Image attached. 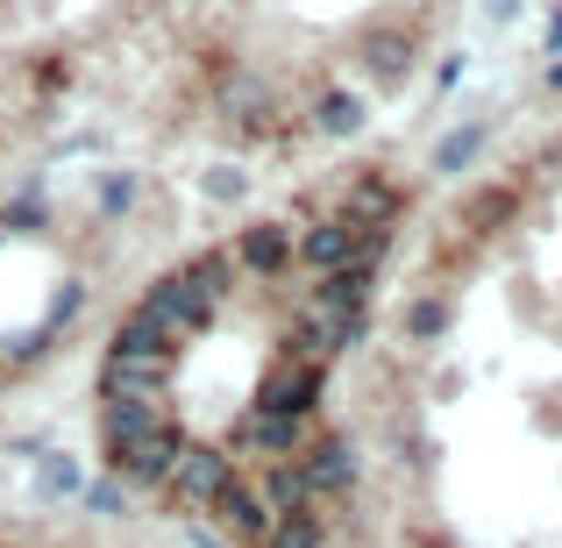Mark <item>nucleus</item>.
<instances>
[{"mask_svg": "<svg viewBox=\"0 0 562 548\" xmlns=\"http://www.w3.org/2000/svg\"><path fill=\"white\" fill-rule=\"evenodd\" d=\"M228 478H235V456L228 449H214V441H186L179 463H171V478H165V499L179 513H206Z\"/></svg>", "mask_w": 562, "mask_h": 548, "instance_id": "obj_1", "label": "nucleus"}, {"mask_svg": "<svg viewBox=\"0 0 562 548\" xmlns=\"http://www.w3.org/2000/svg\"><path fill=\"white\" fill-rule=\"evenodd\" d=\"M321 384H328V370H314V364H300V357H278L271 370H263V384H257V399H249V406L306 421V413L321 406Z\"/></svg>", "mask_w": 562, "mask_h": 548, "instance_id": "obj_2", "label": "nucleus"}, {"mask_svg": "<svg viewBox=\"0 0 562 548\" xmlns=\"http://www.w3.org/2000/svg\"><path fill=\"white\" fill-rule=\"evenodd\" d=\"M300 470H306V484H314L321 506H335V499L357 492V470L363 463H357V449H349V435H321V441H306V449H300Z\"/></svg>", "mask_w": 562, "mask_h": 548, "instance_id": "obj_3", "label": "nucleus"}, {"mask_svg": "<svg viewBox=\"0 0 562 548\" xmlns=\"http://www.w3.org/2000/svg\"><path fill=\"white\" fill-rule=\"evenodd\" d=\"M143 314H150L157 328H171L179 343H192V335H206V328H214V306H206L200 292H192V278H186V271L157 278V286H150V300H143Z\"/></svg>", "mask_w": 562, "mask_h": 548, "instance_id": "obj_4", "label": "nucleus"}, {"mask_svg": "<svg viewBox=\"0 0 562 548\" xmlns=\"http://www.w3.org/2000/svg\"><path fill=\"white\" fill-rule=\"evenodd\" d=\"M357 335H363V321H342V314H328V306H300V321H292V349H285V357H300V364L328 370L349 343H357Z\"/></svg>", "mask_w": 562, "mask_h": 548, "instance_id": "obj_5", "label": "nucleus"}, {"mask_svg": "<svg viewBox=\"0 0 562 548\" xmlns=\"http://www.w3.org/2000/svg\"><path fill=\"white\" fill-rule=\"evenodd\" d=\"M300 449H306V421L249 406L243 421H235V449L228 456H263V463H285V456H300Z\"/></svg>", "mask_w": 562, "mask_h": 548, "instance_id": "obj_6", "label": "nucleus"}, {"mask_svg": "<svg viewBox=\"0 0 562 548\" xmlns=\"http://www.w3.org/2000/svg\"><path fill=\"white\" fill-rule=\"evenodd\" d=\"M206 521H214L228 541H243V548H263V535H271V521H278V513L263 506V492H257V484L228 478V484H221V499L206 506Z\"/></svg>", "mask_w": 562, "mask_h": 548, "instance_id": "obj_7", "label": "nucleus"}, {"mask_svg": "<svg viewBox=\"0 0 562 548\" xmlns=\"http://www.w3.org/2000/svg\"><path fill=\"white\" fill-rule=\"evenodd\" d=\"M292 257H300V243H292L285 221H249V228L235 235V271L263 278V286H271V278H285Z\"/></svg>", "mask_w": 562, "mask_h": 548, "instance_id": "obj_8", "label": "nucleus"}, {"mask_svg": "<svg viewBox=\"0 0 562 548\" xmlns=\"http://www.w3.org/2000/svg\"><path fill=\"white\" fill-rule=\"evenodd\" d=\"M157 427H171L165 392L157 399H108V406H100V449L122 456V449H136V441H150Z\"/></svg>", "mask_w": 562, "mask_h": 548, "instance_id": "obj_9", "label": "nucleus"}, {"mask_svg": "<svg viewBox=\"0 0 562 548\" xmlns=\"http://www.w3.org/2000/svg\"><path fill=\"white\" fill-rule=\"evenodd\" d=\"M179 449H186V427L171 421V427H157L150 441H136V449L108 456V470H114L122 484H165V478H171V463H179Z\"/></svg>", "mask_w": 562, "mask_h": 548, "instance_id": "obj_10", "label": "nucleus"}, {"mask_svg": "<svg viewBox=\"0 0 562 548\" xmlns=\"http://www.w3.org/2000/svg\"><path fill=\"white\" fill-rule=\"evenodd\" d=\"M179 349H186L179 335H171V328H157V321L136 306V314H128L122 328H114L108 357H114V364H157V370H171V364H179Z\"/></svg>", "mask_w": 562, "mask_h": 548, "instance_id": "obj_11", "label": "nucleus"}, {"mask_svg": "<svg viewBox=\"0 0 562 548\" xmlns=\"http://www.w3.org/2000/svg\"><path fill=\"white\" fill-rule=\"evenodd\" d=\"M371 286H378V271H357V264H342V271H328L314 292H306V306H328V314H342V321H363V306H371Z\"/></svg>", "mask_w": 562, "mask_h": 548, "instance_id": "obj_12", "label": "nucleus"}, {"mask_svg": "<svg viewBox=\"0 0 562 548\" xmlns=\"http://www.w3.org/2000/svg\"><path fill=\"white\" fill-rule=\"evenodd\" d=\"M349 249H357V228H349L342 214H335V221H314V228L300 235V264H306L314 278L342 271V264H349Z\"/></svg>", "mask_w": 562, "mask_h": 548, "instance_id": "obj_13", "label": "nucleus"}, {"mask_svg": "<svg viewBox=\"0 0 562 548\" xmlns=\"http://www.w3.org/2000/svg\"><path fill=\"white\" fill-rule=\"evenodd\" d=\"M263 506L271 513H314L321 499H314V484H306V470H300V456H285V463H263Z\"/></svg>", "mask_w": 562, "mask_h": 548, "instance_id": "obj_14", "label": "nucleus"}, {"mask_svg": "<svg viewBox=\"0 0 562 548\" xmlns=\"http://www.w3.org/2000/svg\"><path fill=\"white\" fill-rule=\"evenodd\" d=\"M398 206H406V200H398V186L357 179V186H349V200H342V221H349V228H392Z\"/></svg>", "mask_w": 562, "mask_h": 548, "instance_id": "obj_15", "label": "nucleus"}, {"mask_svg": "<svg viewBox=\"0 0 562 548\" xmlns=\"http://www.w3.org/2000/svg\"><path fill=\"white\" fill-rule=\"evenodd\" d=\"M36 499H43V506H65V499H86V470H79V456H65V449H43V456H36Z\"/></svg>", "mask_w": 562, "mask_h": 548, "instance_id": "obj_16", "label": "nucleus"}, {"mask_svg": "<svg viewBox=\"0 0 562 548\" xmlns=\"http://www.w3.org/2000/svg\"><path fill=\"white\" fill-rule=\"evenodd\" d=\"M413 65V43L398 36V29H378V36H363V71H371L378 86H398Z\"/></svg>", "mask_w": 562, "mask_h": 548, "instance_id": "obj_17", "label": "nucleus"}, {"mask_svg": "<svg viewBox=\"0 0 562 548\" xmlns=\"http://www.w3.org/2000/svg\"><path fill=\"white\" fill-rule=\"evenodd\" d=\"M186 278H192V292L221 314V300L235 292V257H228V249H200V257L186 264Z\"/></svg>", "mask_w": 562, "mask_h": 548, "instance_id": "obj_18", "label": "nucleus"}, {"mask_svg": "<svg viewBox=\"0 0 562 548\" xmlns=\"http://www.w3.org/2000/svg\"><path fill=\"white\" fill-rule=\"evenodd\" d=\"M328 541V521L321 513H278L271 535H263V548H321Z\"/></svg>", "mask_w": 562, "mask_h": 548, "instance_id": "obj_19", "label": "nucleus"}, {"mask_svg": "<svg viewBox=\"0 0 562 548\" xmlns=\"http://www.w3.org/2000/svg\"><path fill=\"white\" fill-rule=\"evenodd\" d=\"M314 128H321V136H357V128H363V100L342 93V86H335V93H321Z\"/></svg>", "mask_w": 562, "mask_h": 548, "instance_id": "obj_20", "label": "nucleus"}, {"mask_svg": "<svg viewBox=\"0 0 562 548\" xmlns=\"http://www.w3.org/2000/svg\"><path fill=\"white\" fill-rule=\"evenodd\" d=\"M484 136H492V122H470V128H449V136L435 143V171H449V179H456V171H463L470 157L484 150Z\"/></svg>", "mask_w": 562, "mask_h": 548, "instance_id": "obj_21", "label": "nucleus"}, {"mask_svg": "<svg viewBox=\"0 0 562 548\" xmlns=\"http://www.w3.org/2000/svg\"><path fill=\"white\" fill-rule=\"evenodd\" d=\"M406 335H413V343H435V335H449V306H441V300H413V306H406Z\"/></svg>", "mask_w": 562, "mask_h": 548, "instance_id": "obj_22", "label": "nucleus"}, {"mask_svg": "<svg viewBox=\"0 0 562 548\" xmlns=\"http://www.w3.org/2000/svg\"><path fill=\"white\" fill-rule=\"evenodd\" d=\"M86 506H93L100 521H122V513H128V484L108 470V478H93V484H86Z\"/></svg>", "mask_w": 562, "mask_h": 548, "instance_id": "obj_23", "label": "nucleus"}, {"mask_svg": "<svg viewBox=\"0 0 562 548\" xmlns=\"http://www.w3.org/2000/svg\"><path fill=\"white\" fill-rule=\"evenodd\" d=\"M136 192H143V179L136 171H108V179H100V214H128V206H136Z\"/></svg>", "mask_w": 562, "mask_h": 548, "instance_id": "obj_24", "label": "nucleus"}, {"mask_svg": "<svg viewBox=\"0 0 562 548\" xmlns=\"http://www.w3.org/2000/svg\"><path fill=\"white\" fill-rule=\"evenodd\" d=\"M200 192H206V200H221V206H228V200H243V192H249V179H243L235 165H206V171H200Z\"/></svg>", "mask_w": 562, "mask_h": 548, "instance_id": "obj_25", "label": "nucleus"}, {"mask_svg": "<svg viewBox=\"0 0 562 548\" xmlns=\"http://www.w3.org/2000/svg\"><path fill=\"white\" fill-rule=\"evenodd\" d=\"M513 214V192H484V200H470V221H506Z\"/></svg>", "mask_w": 562, "mask_h": 548, "instance_id": "obj_26", "label": "nucleus"}, {"mask_svg": "<svg viewBox=\"0 0 562 548\" xmlns=\"http://www.w3.org/2000/svg\"><path fill=\"white\" fill-rule=\"evenodd\" d=\"M228 108H263V86L257 79H228Z\"/></svg>", "mask_w": 562, "mask_h": 548, "instance_id": "obj_27", "label": "nucleus"}, {"mask_svg": "<svg viewBox=\"0 0 562 548\" xmlns=\"http://www.w3.org/2000/svg\"><path fill=\"white\" fill-rule=\"evenodd\" d=\"M484 14H492V22H513V14H520V0H484Z\"/></svg>", "mask_w": 562, "mask_h": 548, "instance_id": "obj_28", "label": "nucleus"}, {"mask_svg": "<svg viewBox=\"0 0 562 548\" xmlns=\"http://www.w3.org/2000/svg\"><path fill=\"white\" fill-rule=\"evenodd\" d=\"M413 548H449V541H435V535H420V541H413Z\"/></svg>", "mask_w": 562, "mask_h": 548, "instance_id": "obj_29", "label": "nucleus"}, {"mask_svg": "<svg viewBox=\"0 0 562 548\" xmlns=\"http://www.w3.org/2000/svg\"><path fill=\"white\" fill-rule=\"evenodd\" d=\"M549 86H562V65H555V71H549Z\"/></svg>", "mask_w": 562, "mask_h": 548, "instance_id": "obj_30", "label": "nucleus"}, {"mask_svg": "<svg viewBox=\"0 0 562 548\" xmlns=\"http://www.w3.org/2000/svg\"><path fill=\"white\" fill-rule=\"evenodd\" d=\"M0 235H8V228H0Z\"/></svg>", "mask_w": 562, "mask_h": 548, "instance_id": "obj_31", "label": "nucleus"}]
</instances>
